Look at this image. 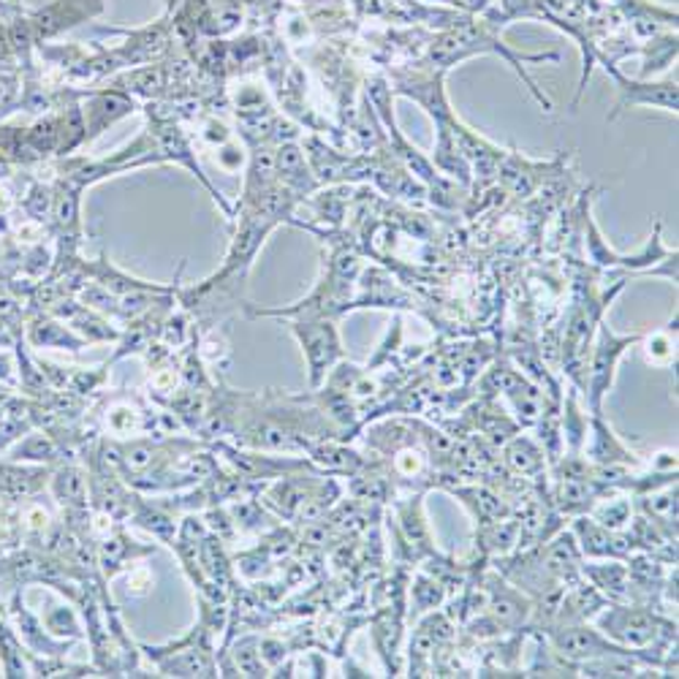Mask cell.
Here are the masks:
<instances>
[{"instance_id":"1","label":"cell","mask_w":679,"mask_h":679,"mask_svg":"<svg viewBox=\"0 0 679 679\" xmlns=\"http://www.w3.org/2000/svg\"><path fill=\"white\" fill-rule=\"evenodd\" d=\"M212 633L215 631L201 620L180 642L145 647V653L156 664L158 677H218L221 669L212 658Z\"/></svg>"},{"instance_id":"2","label":"cell","mask_w":679,"mask_h":679,"mask_svg":"<svg viewBox=\"0 0 679 679\" xmlns=\"http://www.w3.org/2000/svg\"><path fill=\"white\" fill-rule=\"evenodd\" d=\"M598 628L606 639L626 650L658 647L661 639H677V626L661 620L653 612L631 609V606H612L598 617Z\"/></svg>"},{"instance_id":"3","label":"cell","mask_w":679,"mask_h":679,"mask_svg":"<svg viewBox=\"0 0 679 679\" xmlns=\"http://www.w3.org/2000/svg\"><path fill=\"white\" fill-rule=\"evenodd\" d=\"M292 332L299 340V345H303L305 361H308L310 370V383L321 386L332 365L343 359V343H340L335 321H330L326 316H297Z\"/></svg>"},{"instance_id":"4","label":"cell","mask_w":679,"mask_h":679,"mask_svg":"<svg viewBox=\"0 0 679 679\" xmlns=\"http://www.w3.org/2000/svg\"><path fill=\"white\" fill-rule=\"evenodd\" d=\"M642 335H617L609 326H598V340H595L593 348V361H590V408L593 413H601V403H604L606 394L615 386L617 365H620L622 354L631 348L633 343H639Z\"/></svg>"},{"instance_id":"5","label":"cell","mask_w":679,"mask_h":679,"mask_svg":"<svg viewBox=\"0 0 679 679\" xmlns=\"http://www.w3.org/2000/svg\"><path fill=\"white\" fill-rule=\"evenodd\" d=\"M98 421L118 441H131L156 427L152 410L136 394H107L98 408Z\"/></svg>"},{"instance_id":"6","label":"cell","mask_w":679,"mask_h":679,"mask_svg":"<svg viewBox=\"0 0 679 679\" xmlns=\"http://www.w3.org/2000/svg\"><path fill=\"white\" fill-rule=\"evenodd\" d=\"M552 650L557 653V658L573 661V664H584V661H593L612 653H631V650L620 647V644L606 639L601 631L582 626V622H566V626L557 628L552 633ZM642 658H647V655H642Z\"/></svg>"},{"instance_id":"7","label":"cell","mask_w":679,"mask_h":679,"mask_svg":"<svg viewBox=\"0 0 679 679\" xmlns=\"http://www.w3.org/2000/svg\"><path fill=\"white\" fill-rule=\"evenodd\" d=\"M617 87H620V101H617L615 112L609 114V120H615L617 114L626 112L631 107H658L664 112L677 114V79L666 82H633L626 79L620 71H612Z\"/></svg>"},{"instance_id":"8","label":"cell","mask_w":679,"mask_h":679,"mask_svg":"<svg viewBox=\"0 0 679 679\" xmlns=\"http://www.w3.org/2000/svg\"><path fill=\"white\" fill-rule=\"evenodd\" d=\"M69 457V448L47 430V427H36L27 435H22L14 446L9 448V459L27 465H47L54 468L58 462Z\"/></svg>"},{"instance_id":"9","label":"cell","mask_w":679,"mask_h":679,"mask_svg":"<svg viewBox=\"0 0 679 679\" xmlns=\"http://www.w3.org/2000/svg\"><path fill=\"white\" fill-rule=\"evenodd\" d=\"M49 492H52L54 503L63 506L65 511H87V473L76 462H58L49 476Z\"/></svg>"},{"instance_id":"10","label":"cell","mask_w":679,"mask_h":679,"mask_svg":"<svg viewBox=\"0 0 679 679\" xmlns=\"http://www.w3.org/2000/svg\"><path fill=\"white\" fill-rule=\"evenodd\" d=\"M54 313H58L60 319H63L65 324H69L71 330L76 332V335L85 340L87 345L90 343H118L120 340V332L112 330V324H109L107 319H101L96 310L87 308V305L60 303L58 308H54Z\"/></svg>"},{"instance_id":"11","label":"cell","mask_w":679,"mask_h":679,"mask_svg":"<svg viewBox=\"0 0 679 679\" xmlns=\"http://www.w3.org/2000/svg\"><path fill=\"white\" fill-rule=\"evenodd\" d=\"M156 552V546H139L136 541H131L123 530L118 533H109L107 539L98 544V566H101L103 579L118 577L123 568H128L136 557H147Z\"/></svg>"},{"instance_id":"12","label":"cell","mask_w":679,"mask_h":679,"mask_svg":"<svg viewBox=\"0 0 679 679\" xmlns=\"http://www.w3.org/2000/svg\"><path fill=\"white\" fill-rule=\"evenodd\" d=\"M27 345L33 348H54V350H71V354H79L82 348H87V343L76 335L74 330L63 326L54 319H36L30 321L25 332Z\"/></svg>"},{"instance_id":"13","label":"cell","mask_w":679,"mask_h":679,"mask_svg":"<svg viewBox=\"0 0 679 679\" xmlns=\"http://www.w3.org/2000/svg\"><path fill=\"white\" fill-rule=\"evenodd\" d=\"M573 533H577L584 555L590 557H612V560H615V557L626 555L628 552L626 541H622L620 535H615V530L595 522V519H579Z\"/></svg>"},{"instance_id":"14","label":"cell","mask_w":679,"mask_h":679,"mask_svg":"<svg viewBox=\"0 0 679 679\" xmlns=\"http://www.w3.org/2000/svg\"><path fill=\"white\" fill-rule=\"evenodd\" d=\"M590 457H593L598 465H609V468H615V465H633L637 462V454L628 452V446L615 435V430L601 421V413H593Z\"/></svg>"},{"instance_id":"15","label":"cell","mask_w":679,"mask_h":679,"mask_svg":"<svg viewBox=\"0 0 679 679\" xmlns=\"http://www.w3.org/2000/svg\"><path fill=\"white\" fill-rule=\"evenodd\" d=\"M399 524H403L405 539L410 541L416 552H430L432 550V533L430 524L424 519V506H421V497H410L408 503L397 508Z\"/></svg>"},{"instance_id":"16","label":"cell","mask_w":679,"mask_h":679,"mask_svg":"<svg viewBox=\"0 0 679 679\" xmlns=\"http://www.w3.org/2000/svg\"><path fill=\"white\" fill-rule=\"evenodd\" d=\"M490 609H492V620H495L497 628L519 626V622H522L530 612L522 595L514 593V590L506 588V584H497V588L492 590Z\"/></svg>"},{"instance_id":"17","label":"cell","mask_w":679,"mask_h":679,"mask_svg":"<svg viewBox=\"0 0 679 679\" xmlns=\"http://www.w3.org/2000/svg\"><path fill=\"white\" fill-rule=\"evenodd\" d=\"M38 617H41L44 628H47L54 639H71V642L82 639L79 615H76L74 606L65 604V601H49L44 615Z\"/></svg>"},{"instance_id":"18","label":"cell","mask_w":679,"mask_h":679,"mask_svg":"<svg viewBox=\"0 0 679 679\" xmlns=\"http://www.w3.org/2000/svg\"><path fill=\"white\" fill-rule=\"evenodd\" d=\"M584 573H590V579L595 582V588L609 593L612 598H622L628 593V571L620 563H595V566L584 568Z\"/></svg>"},{"instance_id":"19","label":"cell","mask_w":679,"mask_h":679,"mask_svg":"<svg viewBox=\"0 0 679 679\" xmlns=\"http://www.w3.org/2000/svg\"><path fill=\"white\" fill-rule=\"evenodd\" d=\"M234 677H270V669L261 661L259 653V639L248 637L243 642H237L234 647Z\"/></svg>"},{"instance_id":"20","label":"cell","mask_w":679,"mask_h":679,"mask_svg":"<svg viewBox=\"0 0 679 679\" xmlns=\"http://www.w3.org/2000/svg\"><path fill=\"white\" fill-rule=\"evenodd\" d=\"M508 465L522 476H535L544 470V452L528 437H517L508 446Z\"/></svg>"},{"instance_id":"21","label":"cell","mask_w":679,"mask_h":679,"mask_svg":"<svg viewBox=\"0 0 679 679\" xmlns=\"http://www.w3.org/2000/svg\"><path fill=\"white\" fill-rule=\"evenodd\" d=\"M593 519L609 530H620L631 522V501L626 497H615V501H604L593 508Z\"/></svg>"},{"instance_id":"22","label":"cell","mask_w":679,"mask_h":679,"mask_svg":"<svg viewBox=\"0 0 679 679\" xmlns=\"http://www.w3.org/2000/svg\"><path fill=\"white\" fill-rule=\"evenodd\" d=\"M647 359L653 365H671L677 359V330H664V332H655V335L647 337Z\"/></svg>"},{"instance_id":"23","label":"cell","mask_w":679,"mask_h":679,"mask_svg":"<svg viewBox=\"0 0 679 679\" xmlns=\"http://www.w3.org/2000/svg\"><path fill=\"white\" fill-rule=\"evenodd\" d=\"M443 601V588L430 577H416L413 582V609L419 612H430L435 609Z\"/></svg>"},{"instance_id":"24","label":"cell","mask_w":679,"mask_h":679,"mask_svg":"<svg viewBox=\"0 0 679 679\" xmlns=\"http://www.w3.org/2000/svg\"><path fill=\"white\" fill-rule=\"evenodd\" d=\"M0 386H5V388L20 386L14 354H11V350H3V348H0Z\"/></svg>"},{"instance_id":"25","label":"cell","mask_w":679,"mask_h":679,"mask_svg":"<svg viewBox=\"0 0 679 679\" xmlns=\"http://www.w3.org/2000/svg\"><path fill=\"white\" fill-rule=\"evenodd\" d=\"M14 340L16 337H11L9 330H5V324L0 321V348H3V345H14Z\"/></svg>"}]
</instances>
